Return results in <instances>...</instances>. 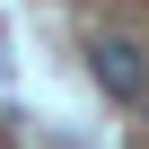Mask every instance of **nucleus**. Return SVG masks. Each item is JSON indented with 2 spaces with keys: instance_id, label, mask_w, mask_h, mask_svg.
Listing matches in <instances>:
<instances>
[{
  "instance_id": "nucleus-1",
  "label": "nucleus",
  "mask_w": 149,
  "mask_h": 149,
  "mask_svg": "<svg viewBox=\"0 0 149 149\" xmlns=\"http://www.w3.org/2000/svg\"><path fill=\"white\" fill-rule=\"evenodd\" d=\"M88 70L105 97H149V53L132 35H88Z\"/></svg>"
},
{
  "instance_id": "nucleus-2",
  "label": "nucleus",
  "mask_w": 149,
  "mask_h": 149,
  "mask_svg": "<svg viewBox=\"0 0 149 149\" xmlns=\"http://www.w3.org/2000/svg\"><path fill=\"white\" fill-rule=\"evenodd\" d=\"M0 149H9V140H0Z\"/></svg>"
}]
</instances>
